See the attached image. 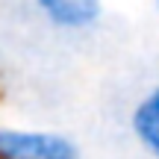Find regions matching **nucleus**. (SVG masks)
<instances>
[{
	"instance_id": "obj_3",
	"label": "nucleus",
	"mask_w": 159,
	"mask_h": 159,
	"mask_svg": "<svg viewBox=\"0 0 159 159\" xmlns=\"http://www.w3.org/2000/svg\"><path fill=\"white\" fill-rule=\"evenodd\" d=\"M130 133L150 159H159V85H150L130 109Z\"/></svg>"
},
{
	"instance_id": "obj_2",
	"label": "nucleus",
	"mask_w": 159,
	"mask_h": 159,
	"mask_svg": "<svg viewBox=\"0 0 159 159\" xmlns=\"http://www.w3.org/2000/svg\"><path fill=\"white\" fill-rule=\"evenodd\" d=\"M33 9L50 30L65 35L91 33L103 21V0H33Z\"/></svg>"
},
{
	"instance_id": "obj_4",
	"label": "nucleus",
	"mask_w": 159,
	"mask_h": 159,
	"mask_svg": "<svg viewBox=\"0 0 159 159\" xmlns=\"http://www.w3.org/2000/svg\"><path fill=\"white\" fill-rule=\"evenodd\" d=\"M153 3H156V9H159V0H153Z\"/></svg>"
},
{
	"instance_id": "obj_1",
	"label": "nucleus",
	"mask_w": 159,
	"mask_h": 159,
	"mask_svg": "<svg viewBox=\"0 0 159 159\" xmlns=\"http://www.w3.org/2000/svg\"><path fill=\"white\" fill-rule=\"evenodd\" d=\"M0 159H83V150L62 130L0 121Z\"/></svg>"
}]
</instances>
